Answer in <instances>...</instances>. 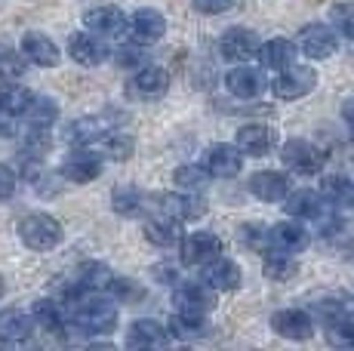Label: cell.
I'll list each match as a JSON object with an SVG mask.
<instances>
[{
  "mask_svg": "<svg viewBox=\"0 0 354 351\" xmlns=\"http://www.w3.org/2000/svg\"><path fill=\"white\" fill-rule=\"evenodd\" d=\"M127 35L139 46H154L167 35V16L154 6H139L133 16H127Z\"/></svg>",
  "mask_w": 354,
  "mask_h": 351,
  "instance_id": "30bf717a",
  "label": "cell"
},
{
  "mask_svg": "<svg viewBox=\"0 0 354 351\" xmlns=\"http://www.w3.org/2000/svg\"><path fill=\"white\" fill-rule=\"evenodd\" d=\"M342 114H345V120H348V124H354V96H351V99H345Z\"/></svg>",
  "mask_w": 354,
  "mask_h": 351,
  "instance_id": "7dc6e473",
  "label": "cell"
},
{
  "mask_svg": "<svg viewBox=\"0 0 354 351\" xmlns=\"http://www.w3.org/2000/svg\"><path fill=\"white\" fill-rule=\"evenodd\" d=\"M118 62L124 65V68H139V65H145V53H142V46L139 44H133V46H124V50L118 53Z\"/></svg>",
  "mask_w": 354,
  "mask_h": 351,
  "instance_id": "f6af8a7d",
  "label": "cell"
},
{
  "mask_svg": "<svg viewBox=\"0 0 354 351\" xmlns=\"http://www.w3.org/2000/svg\"><path fill=\"white\" fill-rule=\"evenodd\" d=\"M105 296H111L114 302H124V305H129V302H139L142 299V287L133 278L111 274V281H108V287H105Z\"/></svg>",
  "mask_w": 354,
  "mask_h": 351,
  "instance_id": "60d3db41",
  "label": "cell"
},
{
  "mask_svg": "<svg viewBox=\"0 0 354 351\" xmlns=\"http://www.w3.org/2000/svg\"><path fill=\"white\" fill-rule=\"evenodd\" d=\"M158 210L160 216H167V219L179 222V225H185V222H194L201 219L203 213H207V207H203L201 194H188V191H167L158 198Z\"/></svg>",
  "mask_w": 354,
  "mask_h": 351,
  "instance_id": "2e32d148",
  "label": "cell"
},
{
  "mask_svg": "<svg viewBox=\"0 0 354 351\" xmlns=\"http://www.w3.org/2000/svg\"><path fill=\"white\" fill-rule=\"evenodd\" d=\"M281 204H283V210H287V216H292V219L311 222V219H321L324 216L326 200L321 198V191H315V188H292Z\"/></svg>",
  "mask_w": 354,
  "mask_h": 351,
  "instance_id": "7402d4cb",
  "label": "cell"
},
{
  "mask_svg": "<svg viewBox=\"0 0 354 351\" xmlns=\"http://www.w3.org/2000/svg\"><path fill=\"white\" fill-rule=\"evenodd\" d=\"M201 167L213 179H231V176H237L243 170V151L234 142H213V145L203 148Z\"/></svg>",
  "mask_w": 354,
  "mask_h": 351,
  "instance_id": "9c48e42d",
  "label": "cell"
},
{
  "mask_svg": "<svg viewBox=\"0 0 354 351\" xmlns=\"http://www.w3.org/2000/svg\"><path fill=\"white\" fill-rule=\"evenodd\" d=\"M84 28L99 37H118L127 31V12L114 3H102L84 12Z\"/></svg>",
  "mask_w": 354,
  "mask_h": 351,
  "instance_id": "44dd1931",
  "label": "cell"
},
{
  "mask_svg": "<svg viewBox=\"0 0 354 351\" xmlns=\"http://www.w3.org/2000/svg\"><path fill=\"white\" fill-rule=\"evenodd\" d=\"M326 339L333 345L354 348V317H333L330 327H326Z\"/></svg>",
  "mask_w": 354,
  "mask_h": 351,
  "instance_id": "b9f144b4",
  "label": "cell"
},
{
  "mask_svg": "<svg viewBox=\"0 0 354 351\" xmlns=\"http://www.w3.org/2000/svg\"><path fill=\"white\" fill-rule=\"evenodd\" d=\"M65 53L68 59H71L74 65H80V68H99L102 62L108 59V46L105 40L99 35H93V31H71L68 35V44H65Z\"/></svg>",
  "mask_w": 354,
  "mask_h": 351,
  "instance_id": "7c38bea8",
  "label": "cell"
},
{
  "mask_svg": "<svg viewBox=\"0 0 354 351\" xmlns=\"http://www.w3.org/2000/svg\"><path fill=\"white\" fill-rule=\"evenodd\" d=\"M194 10L203 12V16H222V12H228L231 6L237 3V0H192Z\"/></svg>",
  "mask_w": 354,
  "mask_h": 351,
  "instance_id": "ee69618b",
  "label": "cell"
},
{
  "mask_svg": "<svg viewBox=\"0 0 354 351\" xmlns=\"http://www.w3.org/2000/svg\"><path fill=\"white\" fill-rule=\"evenodd\" d=\"M317 191H321V198L326 204H351L354 200V179H348V176H326Z\"/></svg>",
  "mask_w": 354,
  "mask_h": 351,
  "instance_id": "74e56055",
  "label": "cell"
},
{
  "mask_svg": "<svg viewBox=\"0 0 354 351\" xmlns=\"http://www.w3.org/2000/svg\"><path fill=\"white\" fill-rule=\"evenodd\" d=\"M330 25L339 37L354 40V0H336L330 6Z\"/></svg>",
  "mask_w": 354,
  "mask_h": 351,
  "instance_id": "ab89813d",
  "label": "cell"
},
{
  "mask_svg": "<svg viewBox=\"0 0 354 351\" xmlns=\"http://www.w3.org/2000/svg\"><path fill=\"white\" fill-rule=\"evenodd\" d=\"M22 120H28V126H44V130H53L59 120V102L50 96H34L28 111L22 114Z\"/></svg>",
  "mask_w": 354,
  "mask_h": 351,
  "instance_id": "e575fe53",
  "label": "cell"
},
{
  "mask_svg": "<svg viewBox=\"0 0 354 351\" xmlns=\"http://www.w3.org/2000/svg\"><path fill=\"white\" fill-rule=\"evenodd\" d=\"M351 142H354V124H351Z\"/></svg>",
  "mask_w": 354,
  "mask_h": 351,
  "instance_id": "681fc988",
  "label": "cell"
},
{
  "mask_svg": "<svg viewBox=\"0 0 354 351\" xmlns=\"http://www.w3.org/2000/svg\"><path fill=\"white\" fill-rule=\"evenodd\" d=\"M19 53L25 56L28 65H37V68H56L62 62V46L56 44L46 31H25L22 40H19Z\"/></svg>",
  "mask_w": 354,
  "mask_h": 351,
  "instance_id": "8fae6325",
  "label": "cell"
},
{
  "mask_svg": "<svg viewBox=\"0 0 354 351\" xmlns=\"http://www.w3.org/2000/svg\"><path fill=\"white\" fill-rule=\"evenodd\" d=\"M108 130H111V126H108L102 117H77L62 130V139L68 145H96Z\"/></svg>",
  "mask_w": 354,
  "mask_h": 351,
  "instance_id": "4316f807",
  "label": "cell"
},
{
  "mask_svg": "<svg viewBox=\"0 0 354 351\" xmlns=\"http://www.w3.org/2000/svg\"><path fill=\"white\" fill-rule=\"evenodd\" d=\"M133 151H136V139L129 133L108 130L102 136V154H105V160H129Z\"/></svg>",
  "mask_w": 354,
  "mask_h": 351,
  "instance_id": "8d00e7d4",
  "label": "cell"
},
{
  "mask_svg": "<svg viewBox=\"0 0 354 351\" xmlns=\"http://www.w3.org/2000/svg\"><path fill=\"white\" fill-rule=\"evenodd\" d=\"M6 296V281H3V274H0V299Z\"/></svg>",
  "mask_w": 354,
  "mask_h": 351,
  "instance_id": "c3c4849f",
  "label": "cell"
},
{
  "mask_svg": "<svg viewBox=\"0 0 354 351\" xmlns=\"http://www.w3.org/2000/svg\"><path fill=\"white\" fill-rule=\"evenodd\" d=\"M118 321H120V312L111 296L84 293L80 299H74V327L84 336H90V339L111 336L118 330Z\"/></svg>",
  "mask_w": 354,
  "mask_h": 351,
  "instance_id": "6da1fadb",
  "label": "cell"
},
{
  "mask_svg": "<svg viewBox=\"0 0 354 351\" xmlns=\"http://www.w3.org/2000/svg\"><path fill=\"white\" fill-rule=\"evenodd\" d=\"M105 173V154L96 151L93 145H71V151L65 154L59 176L71 185H90Z\"/></svg>",
  "mask_w": 354,
  "mask_h": 351,
  "instance_id": "3957f363",
  "label": "cell"
},
{
  "mask_svg": "<svg viewBox=\"0 0 354 351\" xmlns=\"http://www.w3.org/2000/svg\"><path fill=\"white\" fill-rule=\"evenodd\" d=\"M173 305L176 312L207 314L216 308V290H209L203 281H182L173 290Z\"/></svg>",
  "mask_w": 354,
  "mask_h": 351,
  "instance_id": "5bb4252c",
  "label": "cell"
},
{
  "mask_svg": "<svg viewBox=\"0 0 354 351\" xmlns=\"http://www.w3.org/2000/svg\"><path fill=\"white\" fill-rule=\"evenodd\" d=\"M201 278H203V283H207L209 290H216V293H234V290L241 287V281H243V272H241V265H237L231 256L219 253L216 259H209L207 265L201 268Z\"/></svg>",
  "mask_w": 354,
  "mask_h": 351,
  "instance_id": "e0dca14e",
  "label": "cell"
},
{
  "mask_svg": "<svg viewBox=\"0 0 354 351\" xmlns=\"http://www.w3.org/2000/svg\"><path fill=\"white\" fill-rule=\"evenodd\" d=\"M169 90V74L160 68V65H139L127 80V93L139 102H154V99H163Z\"/></svg>",
  "mask_w": 354,
  "mask_h": 351,
  "instance_id": "ba28073f",
  "label": "cell"
},
{
  "mask_svg": "<svg viewBox=\"0 0 354 351\" xmlns=\"http://www.w3.org/2000/svg\"><path fill=\"white\" fill-rule=\"evenodd\" d=\"M145 191H139L136 185H118L111 191V210L124 219H136L142 210H145Z\"/></svg>",
  "mask_w": 354,
  "mask_h": 351,
  "instance_id": "1f68e13d",
  "label": "cell"
},
{
  "mask_svg": "<svg viewBox=\"0 0 354 351\" xmlns=\"http://www.w3.org/2000/svg\"><path fill=\"white\" fill-rule=\"evenodd\" d=\"M247 188L262 204H281L292 191V179H290V173H281V170H259L247 179Z\"/></svg>",
  "mask_w": 354,
  "mask_h": 351,
  "instance_id": "9a60e30c",
  "label": "cell"
},
{
  "mask_svg": "<svg viewBox=\"0 0 354 351\" xmlns=\"http://www.w3.org/2000/svg\"><path fill=\"white\" fill-rule=\"evenodd\" d=\"M296 40H287V37H271V40H262L256 50V59L262 62V68H271V71H281L287 68L290 62H296Z\"/></svg>",
  "mask_w": 354,
  "mask_h": 351,
  "instance_id": "d4e9b609",
  "label": "cell"
},
{
  "mask_svg": "<svg viewBox=\"0 0 354 351\" xmlns=\"http://www.w3.org/2000/svg\"><path fill=\"white\" fill-rule=\"evenodd\" d=\"M268 323L281 339L290 342H308L315 336V314L305 308H277Z\"/></svg>",
  "mask_w": 354,
  "mask_h": 351,
  "instance_id": "4fadbf2b",
  "label": "cell"
},
{
  "mask_svg": "<svg viewBox=\"0 0 354 351\" xmlns=\"http://www.w3.org/2000/svg\"><path fill=\"white\" fill-rule=\"evenodd\" d=\"M296 50L302 56H308L311 62H326L330 56H336L339 50V35L330 22H311L299 31L296 37Z\"/></svg>",
  "mask_w": 354,
  "mask_h": 351,
  "instance_id": "8992f818",
  "label": "cell"
},
{
  "mask_svg": "<svg viewBox=\"0 0 354 351\" xmlns=\"http://www.w3.org/2000/svg\"><path fill=\"white\" fill-rule=\"evenodd\" d=\"M237 238H241V244L250 249V253H259L265 256L271 249V234H268V225H262V222H247V225H241V231H237Z\"/></svg>",
  "mask_w": 354,
  "mask_h": 351,
  "instance_id": "f35d334b",
  "label": "cell"
},
{
  "mask_svg": "<svg viewBox=\"0 0 354 351\" xmlns=\"http://www.w3.org/2000/svg\"><path fill=\"white\" fill-rule=\"evenodd\" d=\"M167 333L169 339H179V342H192L201 339L207 333V314H188V312H176L167 323Z\"/></svg>",
  "mask_w": 354,
  "mask_h": 351,
  "instance_id": "f546056e",
  "label": "cell"
},
{
  "mask_svg": "<svg viewBox=\"0 0 354 351\" xmlns=\"http://www.w3.org/2000/svg\"><path fill=\"white\" fill-rule=\"evenodd\" d=\"M234 145L243 151V158H265L277 148V133L268 124H243L237 126Z\"/></svg>",
  "mask_w": 354,
  "mask_h": 351,
  "instance_id": "d6986e66",
  "label": "cell"
},
{
  "mask_svg": "<svg viewBox=\"0 0 354 351\" xmlns=\"http://www.w3.org/2000/svg\"><path fill=\"white\" fill-rule=\"evenodd\" d=\"M19 188V173L10 164H0V200H10Z\"/></svg>",
  "mask_w": 354,
  "mask_h": 351,
  "instance_id": "7bdbcfd3",
  "label": "cell"
},
{
  "mask_svg": "<svg viewBox=\"0 0 354 351\" xmlns=\"http://www.w3.org/2000/svg\"><path fill=\"white\" fill-rule=\"evenodd\" d=\"M315 86H317V71L311 65H299V62H290L287 68L274 71V77H271V93L281 102H296V99L308 96Z\"/></svg>",
  "mask_w": 354,
  "mask_h": 351,
  "instance_id": "5b68a950",
  "label": "cell"
},
{
  "mask_svg": "<svg viewBox=\"0 0 354 351\" xmlns=\"http://www.w3.org/2000/svg\"><path fill=\"white\" fill-rule=\"evenodd\" d=\"M0 139H16V117L0 111Z\"/></svg>",
  "mask_w": 354,
  "mask_h": 351,
  "instance_id": "bcb514c9",
  "label": "cell"
},
{
  "mask_svg": "<svg viewBox=\"0 0 354 351\" xmlns=\"http://www.w3.org/2000/svg\"><path fill=\"white\" fill-rule=\"evenodd\" d=\"M281 160L287 167V173L296 176H321L326 167L324 148L315 145L311 139H287L281 145Z\"/></svg>",
  "mask_w": 354,
  "mask_h": 351,
  "instance_id": "277c9868",
  "label": "cell"
},
{
  "mask_svg": "<svg viewBox=\"0 0 354 351\" xmlns=\"http://www.w3.org/2000/svg\"><path fill=\"white\" fill-rule=\"evenodd\" d=\"M213 182V176L203 170L201 164H182L173 170V185L179 191H188V194H203Z\"/></svg>",
  "mask_w": 354,
  "mask_h": 351,
  "instance_id": "d6a6232c",
  "label": "cell"
},
{
  "mask_svg": "<svg viewBox=\"0 0 354 351\" xmlns=\"http://www.w3.org/2000/svg\"><path fill=\"white\" fill-rule=\"evenodd\" d=\"M142 234H145V240L151 247L158 249H169L179 244V222L167 219V216H151V219H145V225H142Z\"/></svg>",
  "mask_w": 354,
  "mask_h": 351,
  "instance_id": "83f0119b",
  "label": "cell"
},
{
  "mask_svg": "<svg viewBox=\"0 0 354 351\" xmlns=\"http://www.w3.org/2000/svg\"><path fill=\"white\" fill-rule=\"evenodd\" d=\"M219 253H225V244H222V238L216 231L197 228V231H188L185 238H179V259L188 268H203Z\"/></svg>",
  "mask_w": 354,
  "mask_h": 351,
  "instance_id": "52a82bcc",
  "label": "cell"
},
{
  "mask_svg": "<svg viewBox=\"0 0 354 351\" xmlns=\"http://www.w3.org/2000/svg\"><path fill=\"white\" fill-rule=\"evenodd\" d=\"M16 234L22 240V247H28L31 253H50V249L62 247L65 225L53 213L34 210V213H25L16 222Z\"/></svg>",
  "mask_w": 354,
  "mask_h": 351,
  "instance_id": "7a4b0ae2",
  "label": "cell"
},
{
  "mask_svg": "<svg viewBox=\"0 0 354 351\" xmlns=\"http://www.w3.org/2000/svg\"><path fill=\"white\" fill-rule=\"evenodd\" d=\"M31 99H34V93L22 84H3L0 86V111L10 114V117H16V120H22V114L28 111Z\"/></svg>",
  "mask_w": 354,
  "mask_h": 351,
  "instance_id": "836d02e7",
  "label": "cell"
},
{
  "mask_svg": "<svg viewBox=\"0 0 354 351\" xmlns=\"http://www.w3.org/2000/svg\"><path fill=\"white\" fill-rule=\"evenodd\" d=\"M268 86L262 68L256 65H247V62H234V68H228L225 74V90L231 93L234 99H259Z\"/></svg>",
  "mask_w": 354,
  "mask_h": 351,
  "instance_id": "ac0fdd59",
  "label": "cell"
},
{
  "mask_svg": "<svg viewBox=\"0 0 354 351\" xmlns=\"http://www.w3.org/2000/svg\"><path fill=\"white\" fill-rule=\"evenodd\" d=\"M259 44H262V40H259L253 28L234 25V28H228L225 35L219 37V53L228 62H250V59H256Z\"/></svg>",
  "mask_w": 354,
  "mask_h": 351,
  "instance_id": "ffe728a7",
  "label": "cell"
},
{
  "mask_svg": "<svg viewBox=\"0 0 354 351\" xmlns=\"http://www.w3.org/2000/svg\"><path fill=\"white\" fill-rule=\"evenodd\" d=\"M31 317L40 330H46V333H62L65 330V308L59 299H46V296L44 299H34Z\"/></svg>",
  "mask_w": 354,
  "mask_h": 351,
  "instance_id": "f1b7e54d",
  "label": "cell"
},
{
  "mask_svg": "<svg viewBox=\"0 0 354 351\" xmlns=\"http://www.w3.org/2000/svg\"><path fill=\"white\" fill-rule=\"evenodd\" d=\"M271 234V249H283V253H299V249H305L308 244V228H305L302 219H281L277 225L268 228Z\"/></svg>",
  "mask_w": 354,
  "mask_h": 351,
  "instance_id": "603a6c76",
  "label": "cell"
},
{
  "mask_svg": "<svg viewBox=\"0 0 354 351\" xmlns=\"http://www.w3.org/2000/svg\"><path fill=\"white\" fill-rule=\"evenodd\" d=\"M37 330L31 312H22V308H3L0 312V339L3 342H28Z\"/></svg>",
  "mask_w": 354,
  "mask_h": 351,
  "instance_id": "484cf974",
  "label": "cell"
},
{
  "mask_svg": "<svg viewBox=\"0 0 354 351\" xmlns=\"http://www.w3.org/2000/svg\"><path fill=\"white\" fill-rule=\"evenodd\" d=\"M265 272L271 281H292L299 274L296 253H283V249H268L265 253Z\"/></svg>",
  "mask_w": 354,
  "mask_h": 351,
  "instance_id": "d590c367",
  "label": "cell"
},
{
  "mask_svg": "<svg viewBox=\"0 0 354 351\" xmlns=\"http://www.w3.org/2000/svg\"><path fill=\"white\" fill-rule=\"evenodd\" d=\"M111 268L105 265V262H84V265L77 268V278H74V287L80 290V293H105L108 281H111Z\"/></svg>",
  "mask_w": 354,
  "mask_h": 351,
  "instance_id": "4dcf8cb0",
  "label": "cell"
},
{
  "mask_svg": "<svg viewBox=\"0 0 354 351\" xmlns=\"http://www.w3.org/2000/svg\"><path fill=\"white\" fill-rule=\"evenodd\" d=\"M169 342V333L154 317H139L127 327V345L129 348H163Z\"/></svg>",
  "mask_w": 354,
  "mask_h": 351,
  "instance_id": "cb8c5ba5",
  "label": "cell"
}]
</instances>
